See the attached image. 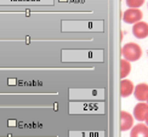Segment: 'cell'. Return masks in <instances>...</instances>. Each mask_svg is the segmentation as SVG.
I'll return each instance as SVG.
<instances>
[{
	"instance_id": "obj_1",
	"label": "cell",
	"mask_w": 148,
	"mask_h": 137,
	"mask_svg": "<svg viewBox=\"0 0 148 137\" xmlns=\"http://www.w3.org/2000/svg\"><path fill=\"white\" fill-rule=\"evenodd\" d=\"M121 56L130 62H136L142 56V49L136 42H127L121 47Z\"/></svg>"
},
{
	"instance_id": "obj_2",
	"label": "cell",
	"mask_w": 148,
	"mask_h": 137,
	"mask_svg": "<svg viewBox=\"0 0 148 137\" xmlns=\"http://www.w3.org/2000/svg\"><path fill=\"white\" fill-rule=\"evenodd\" d=\"M143 14L140 9H127L123 14V20L127 24H135L140 21H142Z\"/></svg>"
},
{
	"instance_id": "obj_3",
	"label": "cell",
	"mask_w": 148,
	"mask_h": 137,
	"mask_svg": "<svg viewBox=\"0 0 148 137\" xmlns=\"http://www.w3.org/2000/svg\"><path fill=\"white\" fill-rule=\"evenodd\" d=\"M148 114V103L147 102H138L134 107V118L137 121H145Z\"/></svg>"
},
{
	"instance_id": "obj_4",
	"label": "cell",
	"mask_w": 148,
	"mask_h": 137,
	"mask_svg": "<svg viewBox=\"0 0 148 137\" xmlns=\"http://www.w3.org/2000/svg\"><path fill=\"white\" fill-rule=\"evenodd\" d=\"M134 115H131L129 112L121 110L120 112V131H127L131 130L134 126Z\"/></svg>"
},
{
	"instance_id": "obj_5",
	"label": "cell",
	"mask_w": 148,
	"mask_h": 137,
	"mask_svg": "<svg viewBox=\"0 0 148 137\" xmlns=\"http://www.w3.org/2000/svg\"><path fill=\"white\" fill-rule=\"evenodd\" d=\"M132 34L135 35V38H137V39L147 38L148 36V23L143 22V21L135 23L132 27Z\"/></svg>"
},
{
	"instance_id": "obj_6",
	"label": "cell",
	"mask_w": 148,
	"mask_h": 137,
	"mask_svg": "<svg viewBox=\"0 0 148 137\" xmlns=\"http://www.w3.org/2000/svg\"><path fill=\"white\" fill-rule=\"evenodd\" d=\"M134 95L138 102H146L148 97V84L140 83L138 85H136L134 90Z\"/></svg>"
},
{
	"instance_id": "obj_7",
	"label": "cell",
	"mask_w": 148,
	"mask_h": 137,
	"mask_svg": "<svg viewBox=\"0 0 148 137\" xmlns=\"http://www.w3.org/2000/svg\"><path fill=\"white\" fill-rule=\"evenodd\" d=\"M135 90V85L131 80L129 79H121L120 82V96L121 97H129L130 95L134 93Z\"/></svg>"
},
{
	"instance_id": "obj_8",
	"label": "cell",
	"mask_w": 148,
	"mask_h": 137,
	"mask_svg": "<svg viewBox=\"0 0 148 137\" xmlns=\"http://www.w3.org/2000/svg\"><path fill=\"white\" fill-rule=\"evenodd\" d=\"M130 137H148V125L141 123L137 125H134L130 132Z\"/></svg>"
},
{
	"instance_id": "obj_9",
	"label": "cell",
	"mask_w": 148,
	"mask_h": 137,
	"mask_svg": "<svg viewBox=\"0 0 148 137\" xmlns=\"http://www.w3.org/2000/svg\"><path fill=\"white\" fill-rule=\"evenodd\" d=\"M130 72H131L130 61H127L125 58H121L120 60V78L125 79L129 74H130Z\"/></svg>"
},
{
	"instance_id": "obj_10",
	"label": "cell",
	"mask_w": 148,
	"mask_h": 137,
	"mask_svg": "<svg viewBox=\"0 0 148 137\" xmlns=\"http://www.w3.org/2000/svg\"><path fill=\"white\" fill-rule=\"evenodd\" d=\"M127 8L130 9H138L145 4V0H125Z\"/></svg>"
},
{
	"instance_id": "obj_11",
	"label": "cell",
	"mask_w": 148,
	"mask_h": 137,
	"mask_svg": "<svg viewBox=\"0 0 148 137\" xmlns=\"http://www.w3.org/2000/svg\"><path fill=\"white\" fill-rule=\"evenodd\" d=\"M145 123H146V125H148V114H147V116H146V120H145Z\"/></svg>"
},
{
	"instance_id": "obj_12",
	"label": "cell",
	"mask_w": 148,
	"mask_h": 137,
	"mask_svg": "<svg viewBox=\"0 0 148 137\" xmlns=\"http://www.w3.org/2000/svg\"><path fill=\"white\" fill-rule=\"evenodd\" d=\"M146 102H147V103H148V97H147V101H146Z\"/></svg>"
},
{
	"instance_id": "obj_13",
	"label": "cell",
	"mask_w": 148,
	"mask_h": 137,
	"mask_svg": "<svg viewBox=\"0 0 148 137\" xmlns=\"http://www.w3.org/2000/svg\"><path fill=\"white\" fill-rule=\"evenodd\" d=\"M147 55H148V51H147Z\"/></svg>"
}]
</instances>
